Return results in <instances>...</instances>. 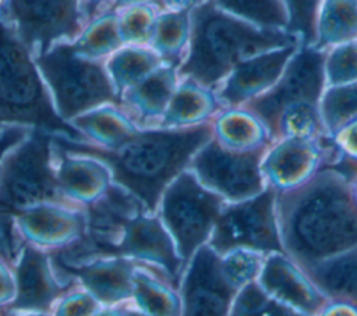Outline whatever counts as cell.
<instances>
[{
  "instance_id": "6da1fadb",
  "label": "cell",
  "mask_w": 357,
  "mask_h": 316,
  "mask_svg": "<svg viewBox=\"0 0 357 316\" xmlns=\"http://www.w3.org/2000/svg\"><path fill=\"white\" fill-rule=\"evenodd\" d=\"M283 251L300 267L357 246V200L353 181L324 167L297 188L276 192Z\"/></svg>"
},
{
  "instance_id": "7a4b0ae2",
  "label": "cell",
  "mask_w": 357,
  "mask_h": 316,
  "mask_svg": "<svg viewBox=\"0 0 357 316\" xmlns=\"http://www.w3.org/2000/svg\"><path fill=\"white\" fill-rule=\"evenodd\" d=\"M213 138L212 121L184 128L139 129L116 149L53 135V146L71 155L100 160L112 182L132 193L146 213L156 214L160 198L170 182L188 168L194 155Z\"/></svg>"
},
{
  "instance_id": "3957f363",
  "label": "cell",
  "mask_w": 357,
  "mask_h": 316,
  "mask_svg": "<svg viewBox=\"0 0 357 316\" xmlns=\"http://www.w3.org/2000/svg\"><path fill=\"white\" fill-rule=\"evenodd\" d=\"M190 21L188 52L177 74L213 90L240 63L301 42L287 29L264 28L236 17L218 7L213 0H204L192 7Z\"/></svg>"
},
{
  "instance_id": "277c9868",
  "label": "cell",
  "mask_w": 357,
  "mask_h": 316,
  "mask_svg": "<svg viewBox=\"0 0 357 316\" xmlns=\"http://www.w3.org/2000/svg\"><path fill=\"white\" fill-rule=\"evenodd\" d=\"M52 136L49 132L31 129L0 163V259L11 267L25 244L15 227L20 214L40 203L79 207L60 189Z\"/></svg>"
},
{
  "instance_id": "5b68a950",
  "label": "cell",
  "mask_w": 357,
  "mask_h": 316,
  "mask_svg": "<svg viewBox=\"0 0 357 316\" xmlns=\"http://www.w3.org/2000/svg\"><path fill=\"white\" fill-rule=\"evenodd\" d=\"M7 125L88 142L60 117L33 54L0 14V132Z\"/></svg>"
},
{
  "instance_id": "8992f818",
  "label": "cell",
  "mask_w": 357,
  "mask_h": 316,
  "mask_svg": "<svg viewBox=\"0 0 357 316\" xmlns=\"http://www.w3.org/2000/svg\"><path fill=\"white\" fill-rule=\"evenodd\" d=\"M33 60L57 113L67 123L103 104L121 107L106 61L78 56L71 42H59L47 52L33 56Z\"/></svg>"
},
{
  "instance_id": "52a82bcc",
  "label": "cell",
  "mask_w": 357,
  "mask_h": 316,
  "mask_svg": "<svg viewBox=\"0 0 357 316\" xmlns=\"http://www.w3.org/2000/svg\"><path fill=\"white\" fill-rule=\"evenodd\" d=\"M226 200L184 170L165 189L158 216L174 241L183 273L194 253L206 244Z\"/></svg>"
},
{
  "instance_id": "ba28073f",
  "label": "cell",
  "mask_w": 357,
  "mask_h": 316,
  "mask_svg": "<svg viewBox=\"0 0 357 316\" xmlns=\"http://www.w3.org/2000/svg\"><path fill=\"white\" fill-rule=\"evenodd\" d=\"M208 245L220 256L236 249L265 255L284 252L276 217V191L268 187L251 199L226 203Z\"/></svg>"
},
{
  "instance_id": "9c48e42d",
  "label": "cell",
  "mask_w": 357,
  "mask_h": 316,
  "mask_svg": "<svg viewBox=\"0 0 357 316\" xmlns=\"http://www.w3.org/2000/svg\"><path fill=\"white\" fill-rule=\"evenodd\" d=\"M325 58L326 52L301 43L279 81L264 95L241 106L264 123L271 139L278 120L286 109L296 104L319 106L326 88Z\"/></svg>"
},
{
  "instance_id": "30bf717a",
  "label": "cell",
  "mask_w": 357,
  "mask_h": 316,
  "mask_svg": "<svg viewBox=\"0 0 357 316\" xmlns=\"http://www.w3.org/2000/svg\"><path fill=\"white\" fill-rule=\"evenodd\" d=\"M266 149L230 150L212 138L194 155L188 170L204 187L222 196L227 203L241 202L268 188L261 170Z\"/></svg>"
},
{
  "instance_id": "8fae6325",
  "label": "cell",
  "mask_w": 357,
  "mask_h": 316,
  "mask_svg": "<svg viewBox=\"0 0 357 316\" xmlns=\"http://www.w3.org/2000/svg\"><path fill=\"white\" fill-rule=\"evenodd\" d=\"M1 15L33 56L75 40L85 28L79 0H7Z\"/></svg>"
},
{
  "instance_id": "7c38bea8",
  "label": "cell",
  "mask_w": 357,
  "mask_h": 316,
  "mask_svg": "<svg viewBox=\"0 0 357 316\" xmlns=\"http://www.w3.org/2000/svg\"><path fill=\"white\" fill-rule=\"evenodd\" d=\"M331 138L318 141L283 138L272 142L261 161L266 185L276 192L289 191L308 181L321 168L335 166L343 153L335 142L326 145Z\"/></svg>"
},
{
  "instance_id": "4fadbf2b",
  "label": "cell",
  "mask_w": 357,
  "mask_h": 316,
  "mask_svg": "<svg viewBox=\"0 0 357 316\" xmlns=\"http://www.w3.org/2000/svg\"><path fill=\"white\" fill-rule=\"evenodd\" d=\"M181 277V316H229L238 290L226 277L222 256L208 244L194 253Z\"/></svg>"
},
{
  "instance_id": "5bb4252c",
  "label": "cell",
  "mask_w": 357,
  "mask_h": 316,
  "mask_svg": "<svg viewBox=\"0 0 357 316\" xmlns=\"http://www.w3.org/2000/svg\"><path fill=\"white\" fill-rule=\"evenodd\" d=\"M13 273L15 297L1 310L52 313L56 302L78 285L77 281H60L53 271L49 251L29 242L24 244Z\"/></svg>"
},
{
  "instance_id": "9a60e30c",
  "label": "cell",
  "mask_w": 357,
  "mask_h": 316,
  "mask_svg": "<svg viewBox=\"0 0 357 316\" xmlns=\"http://www.w3.org/2000/svg\"><path fill=\"white\" fill-rule=\"evenodd\" d=\"M300 45L301 42L268 50L240 63L215 90L223 107H241L269 90Z\"/></svg>"
},
{
  "instance_id": "2e32d148",
  "label": "cell",
  "mask_w": 357,
  "mask_h": 316,
  "mask_svg": "<svg viewBox=\"0 0 357 316\" xmlns=\"http://www.w3.org/2000/svg\"><path fill=\"white\" fill-rule=\"evenodd\" d=\"M119 256H127L144 264L163 270L174 288L180 287L183 266L176 245L160 217L146 212L134 217L126 227Z\"/></svg>"
},
{
  "instance_id": "e0dca14e",
  "label": "cell",
  "mask_w": 357,
  "mask_h": 316,
  "mask_svg": "<svg viewBox=\"0 0 357 316\" xmlns=\"http://www.w3.org/2000/svg\"><path fill=\"white\" fill-rule=\"evenodd\" d=\"M135 262L137 260L134 259L116 256L96 259L75 267L52 266L56 277L60 281H77L89 294H92L99 301V303H103L106 306H114L132 298V277L135 266L144 264Z\"/></svg>"
},
{
  "instance_id": "ac0fdd59",
  "label": "cell",
  "mask_w": 357,
  "mask_h": 316,
  "mask_svg": "<svg viewBox=\"0 0 357 316\" xmlns=\"http://www.w3.org/2000/svg\"><path fill=\"white\" fill-rule=\"evenodd\" d=\"M85 221L82 207L40 203L20 214L15 227L25 242L53 251L79 238L85 231Z\"/></svg>"
},
{
  "instance_id": "d6986e66",
  "label": "cell",
  "mask_w": 357,
  "mask_h": 316,
  "mask_svg": "<svg viewBox=\"0 0 357 316\" xmlns=\"http://www.w3.org/2000/svg\"><path fill=\"white\" fill-rule=\"evenodd\" d=\"M255 281L272 297L311 316H318L331 302L305 271L283 252L266 255Z\"/></svg>"
},
{
  "instance_id": "ffe728a7",
  "label": "cell",
  "mask_w": 357,
  "mask_h": 316,
  "mask_svg": "<svg viewBox=\"0 0 357 316\" xmlns=\"http://www.w3.org/2000/svg\"><path fill=\"white\" fill-rule=\"evenodd\" d=\"M178 81L177 68L163 64L142 82L121 93V109L138 128H158Z\"/></svg>"
},
{
  "instance_id": "44dd1931",
  "label": "cell",
  "mask_w": 357,
  "mask_h": 316,
  "mask_svg": "<svg viewBox=\"0 0 357 316\" xmlns=\"http://www.w3.org/2000/svg\"><path fill=\"white\" fill-rule=\"evenodd\" d=\"M56 175L64 196L79 207L100 198L112 184V174L100 160L71 155L53 146Z\"/></svg>"
},
{
  "instance_id": "7402d4cb",
  "label": "cell",
  "mask_w": 357,
  "mask_h": 316,
  "mask_svg": "<svg viewBox=\"0 0 357 316\" xmlns=\"http://www.w3.org/2000/svg\"><path fill=\"white\" fill-rule=\"evenodd\" d=\"M223 110L213 89L190 78H180L158 128H184L209 123Z\"/></svg>"
},
{
  "instance_id": "603a6c76",
  "label": "cell",
  "mask_w": 357,
  "mask_h": 316,
  "mask_svg": "<svg viewBox=\"0 0 357 316\" xmlns=\"http://www.w3.org/2000/svg\"><path fill=\"white\" fill-rule=\"evenodd\" d=\"M301 269L329 301L357 308V246Z\"/></svg>"
},
{
  "instance_id": "cb8c5ba5",
  "label": "cell",
  "mask_w": 357,
  "mask_h": 316,
  "mask_svg": "<svg viewBox=\"0 0 357 316\" xmlns=\"http://www.w3.org/2000/svg\"><path fill=\"white\" fill-rule=\"evenodd\" d=\"M212 125L213 138L230 150H261L272 143L264 123L244 107L225 109L212 120Z\"/></svg>"
},
{
  "instance_id": "d4e9b609",
  "label": "cell",
  "mask_w": 357,
  "mask_h": 316,
  "mask_svg": "<svg viewBox=\"0 0 357 316\" xmlns=\"http://www.w3.org/2000/svg\"><path fill=\"white\" fill-rule=\"evenodd\" d=\"M89 143L105 149H116L131 139L141 128L116 104H103L70 121Z\"/></svg>"
},
{
  "instance_id": "484cf974",
  "label": "cell",
  "mask_w": 357,
  "mask_h": 316,
  "mask_svg": "<svg viewBox=\"0 0 357 316\" xmlns=\"http://www.w3.org/2000/svg\"><path fill=\"white\" fill-rule=\"evenodd\" d=\"M354 42H357V0H322L312 46L328 52Z\"/></svg>"
},
{
  "instance_id": "4316f807",
  "label": "cell",
  "mask_w": 357,
  "mask_h": 316,
  "mask_svg": "<svg viewBox=\"0 0 357 316\" xmlns=\"http://www.w3.org/2000/svg\"><path fill=\"white\" fill-rule=\"evenodd\" d=\"M191 21L190 10H163L159 13L149 42L163 64L178 70L190 45Z\"/></svg>"
},
{
  "instance_id": "83f0119b",
  "label": "cell",
  "mask_w": 357,
  "mask_h": 316,
  "mask_svg": "<svg viewBox=\"0 0 357 316\" xmlns=\"http://www.w3.org/2000/svg\"><path fill=\"white\" fill-rule=\"evenodd\" d=\"M162 65V58L149 46H123L106 60L107 72L120 96Z\"/></svg>"
},
{
  "instance_id": "f1b7e54d",
  "label": "cell",
  "mask_w": 357,
  "mask_h": 316,
  "mask_svg": "<svg viewBox=\"0 0 357 316\" xmlns=\"http://www.w3.org/2000/svg\"><path fill=\"white\" fill-rule=\"evenodd\" d=\"M145 264H139L134 271L135 306L151 316H181L180 294L172 283L152 270L144 271Z\"/></svg>"
},
{
  "instance_id": "f546056e",
  "label": "cell",
  "mask_w": 357,
  "mask_h": 316,
  "mask_svg": "<svg viewBox=\"0 0 357 316\" xmlns=\"http://www.w3.org/2000/svg\"><path fill=\"white\" fill-rule=\"evenodd\" d=\"M71 43L78 56L106 61L124 46L119 29V14L116 11H106L98 15L85 25L79 36Z\"/></svg>"
},
{
  "instance_id": "4dcf8cb0",
  "label": "cell",
  "mask_w": 357,
  "mask_h": 316,
  "mask_svg": "<svg viewBox=\"0 0 357 316\" xmlns=\"http://www.w3.org/2000/svg\"><path fill=\"white\" fill-rule=\"evenodd\" d=\"M319 113L331 136L357 120V81L326 86L319 100Z\"/></svg>"
},
{
  "instance_id": "1f68e13d",
  "label": "cell",
  "mask_w": 357,
  "mask_h": 316,
  "mask_svg": "<svg viewBox=\"0 0 357 316\" xmlns=\"http://www.w3.org/2000/svg\"><path fill=\"white\" fill-rule=\"evenodd\" d=\"M229 316H311L264 291L252 281L236 294Z\"/></svg>"
},
{
  "instance_id": "d6a6232c",
  "label": "cell",
  "mask_w": 357,
  "mask_h": 316,
  "mask_svg": "<svg viewBox=\"0 0 357 316\" xmlns=\"http://www.w3.org/2000/svg\"><path fill=\"white\" fill-rule=\"evenodd\" d=\"M222 10L264 28L287 29L284 0H213Z\"/></svg>"
},
{
  "instance_id": "836d02e7",
  "label": "cell",
  "mask_w": 357,
  "mask_h": 316,
  "mask_svg": "<svg viewBox=\"0 0 357 316\" xmlns=\"http://www.w3.org/2000/svg\"><path fill=\"white\" fill-rule=\"evenodd\" d=\"M160 10L151 4L123 8L119 14V29L124 46H149Z\"/></svg>"
},
{
  "instance_id": "e575fe53",
  "label": "cell",
  "mask_w": 357,
  "mask_h": 316,
  "mask_svg": "<svg viewBox=\"0 0 357 316\" xmlns=\"http://www.w3.org/2000/svg\"><path fill=\"white\" fill-rule=\"evenodd\" d=\"M266 255L250 249H236L222 256V267L229 281L237 288L255 281Z\"/></svg>"
},
{
  "instance_id": "d590c367",
  "label": "cell",
  "mask_w": 357,
  "mask_h": 316,
  "mask_svg": "<svg viewBox=\"0 0 357 316\" xmlns=\"http://www.w3.org/2000/svg\"><path fill=\"white\" fill-rule=\"evenodd\" d=\"M325 77L326 86L357 81V42L326 52Z\"/></svg>"
},
{
  "instance_id": "8d00e7d4",
  "label": "cell",
  "mask_w": 357,
  "mask_h": 316,
  "mask_svg": "<svg viewBox=\"0 0 357 316\" xmlns=\"http://www.w3.org/2000/svg\"><path fill=\"white\" fill-rule=\"evenodd\" d=\"M322 0H284L287 10V31L297 35L301 43L314 45L317 14Z\"/></svg>"
},
{
  "instance_id": "74e56055",
  "label": "cell",
  "mask_w": 357,
  "mask_h": 316,
  "mask_svg": "<svg viewBox=\"0 0 357 316\" xmlns=\"http://www.w3.org/2000/svg\"><path fill=\"white\" fill-rule=\"evenodd\" d=\"M100 309L99 301L88 291L73 290L54 305L53 316H93Z\"/></svg>"
},
{
  "instance_id": "f35d334b",
  "label": "cell",
  "mask_w": 357,
  "mask_h": 316,
  "mask_svg": "<svg viewBox=\"0 0 357 316\" xmlns=\"http://www.w3.org/2000/svg\"><path fill=\"white\" fill-rule=\"evenodd\" d=\"M332 138L346 157L357 161V120L337 129Z\"/></svg>"
},
{
  "instance_id": "ab89813d",
  "label": "cell",
  "mask_w": 357,
  "mask_h": 316,
  "mask_svg": "<svg viewBox=\"0 0 357 316\" xmlns=\"http://www.w3.org/2000/svg\"><path fill=\"white\" fill-rule=\"evenodd\" d=\"M29 128L21 127V125H7L0 132V163L3 157L11 150L14 146H17L20 142H22L26 135L29 134Z\"/></svg>"
},
{
  "instance_id": "60d3db41",
  "label": "cell",
  "mask_w": 357,
  "mask_h": 316,
  "mask_svg": "<svg viewBox=\"0 0 357 316\" xmlns=\"http://www.w3.org/2000/svg\"><path fill=\"white\" fill-rule=\"evenodd\" d=\"M15 297V278L10 264L0 259V308L8 305Z\"/></svg>"
},
{
  "instance_id": "b9f144b4",
  "label": "cell",
  "mask_w": 357,
  "mask_h": 316,
  "mask_svg": "<svg viewBox=\"0 0 357 316\" xmlns=\"http://www.w3.org/2000/svg\"><path fill=\"white\" fill-rule=\"evenodd\" d=\"M113 1L114 0H79L85 25L95 19L98 15L110 11Z\"/></svg>"
},
{
  "instance_id": "7bdbcfd3",
  "label": "cell",
  "mask_w": 357,
  "mask_h": 316,
  "mask_svg": "<svg viewBox=\"0 0 357 316\" xmlns=\"http://www.w3.org/2000/svg\"><path fill=\"white\" fill-rule=\"evenodd\" d=\"M318 316H357V308L346 302L331 301Z\"/></svg>"
},
{
  "instance_id": "ee69618b",
  "label": "cell",
  "mask_w": 357,
  "mask_h": 316,
  "mask_svg": "<svg viewBox=\"0 0 357 316\" xmlns=\"http://www.w3.org/2000/svg\"><path fill=\"white\" fill-rule=\"evenodd\" d=\"M139 4H151V6H155L158 7L160 11L166 10L162 0H114L113 4H112V8L110 11H120L123 8H127V7H132V6H139Z\"/></svg>"
},
{
  "instance_id": "f6af8a7d",
  "label": "cell",
  "mask_w": 357,
  "mask_h": 316,
  "mask_svg": "<svg viewBox=\"0 0 357 316\" xmlns=\"http://www.w3.org/2000/svg\"><path fill=\"white\" fill-rule=\"evenodd\" d=\"M204 0H162L166 10H191Z\"/></svg>"
},
{
  "instance_id": "bcb514c9",
  "label": "cell",
  "mask_w": 357,
  "mask_h": 316,
  "mask_svg": "<svg viewBox=\"0 0 357 316\" xmlns=\"http://www.w3.org/2000/svg\"><path fill=\"white\" fill-rule=\"evenodd\" d=\"M93 316H124V315H123V309H121V303H120V305H114V306L100 308Z\"/></svg>"
},
{
  "instance_id": "7dc6e473",
  "label": "cell",
  "mask_w": 357,
  "mask_h": 316,
  "mask_svg": "<svg viewBox=\"0 0 357 316\" xmlns=\"http://www.w3.org/2000/svg\"><path fill=\"white\" fill-rule=\"evenodd\" d=\"M0 316H53L52 313L45 312H14V310H1Z\"/></svg>"
},
{
  "instance_id": "c3c4849f",
  "label": "cell",
  "mask_w": 357,
  "mask_h": 316,
  "mask_svg": "<svg viewBox=\"0 0 357 316\" xmlns=\"http://www.w3.org/2000/svg\"><path fill=\"white\" fill-rule=\"evenodd\" d=\"M121 309H123L124 316H151V315H146L142 310H139L137 306L128 305V303H121Z\"/></svg>"
},
{
  "instance_id": "681fc988",
  "label": "cell",
  "mask_w": 357,
  "mask_h": 316,
  "mask_svg": "<svg viewBox=\"0 0 357 316\" xmlns=\"http://www.w3.org/2000/svg\"><path fill=\"white\" fill-rule=\"evenodd\" d=\"M353 192H354V196H356V200H357V177L353 181Z\"/></svg>"
},
{
  "instance_id": "f907efd6",
  "label": "cell",
  "mask_w": 357,
  "mask_h": 316,
  "mask_svg": "<svg viewBox=\"0 0 357 316\" xmlns=\"http://www.w3.org/2000/svg\"><path fill=\"white\" fill-rule=\"evenodd\" d=\"M6 3H7V0H0V14L3 13V10L6 7Z\"/></svg>"
}]
</instances>
